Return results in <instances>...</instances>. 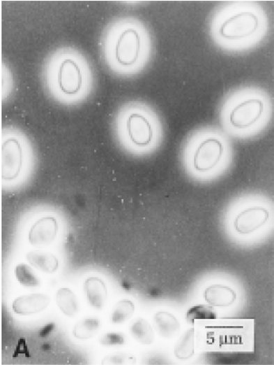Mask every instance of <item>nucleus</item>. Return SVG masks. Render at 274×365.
I'll use <instances>...</instances> for the list:
<instances>
[{"label":"nucleus","instance_id":"obj_11","mask_svg":"<svg viewBox=\"0 0 274 365\" xmlns=\"http://www.w3.org/2000/svg\"><path fill=\"white\" fill-rule=\"evenodd\" d=\"M84 291L87 302L92 308L96 310L104 308L108 296L106 282L98 278H87L84 284Z\"/></svg>","mask_w":274,"mask_h":365},{"label":"nucleus","instance_id":"obj_17","mask_svg":"<svg viewBox=\"0 0 274 365\" xmlns=\"http://www.w3.org/2000/svg\"><path fill=\"white\" fill-rule=\"evenodd\" d=\"M130 332L134 339L142 345H149L155 341L154 329L151 324L143 317H139L132 323Z\"/></svg>","mask_w":274,"mask_h":365},{"label":"nucleus","instance_id":"obj_4","mask_svg":"<svg viewBox=\"0 0 274 365\" xmlns=\"http://www.w3.org/2000/svg\"><path fill=\"white\" fill-rule=\"evenodd\" d=\"M224 146L218 138L208 137L198 144L192 157V166L197 173L211 172L220 164Z\"/></svg>","mask_w":274,"mask_h":365},{"label":"nucleus","instance_id":"obj_16","mask_svg":"<svg viewBox=\"0 0 274 365\" xmlns=\"http://www.w3.org/2000/svg\"><path fill=\"white\" fill-rule=\"evenodd\" d=\"M195 329L186 331L178 340L174 346V356L181 361L188 360L195 355Z\"/></svg>","mask_w":274,"mask_h":365},{"label":"nucleus","instance_id":"obj_10","mask_svg":"<svg viewBox=\"0 0 274 365\" xmlns=\"http://www.w3.org/2000/svg\"><path fill=\"white\" fill-rule=\"evenodd\" d=\"M50 303L51 299L46 294H29L15 299L13 303V309L17 315L27 316L45 310Z\"/></svg>","mask_w":274,"mask_h":365},{"label":"nucleus","instance_id":"obj_20","mask_svg":"<svg viewBox=\"0 0 274 365\" xmlns=\"http://www.w3.org/2000/svg\"><path fill=\"white\" fill-rule=\"evenodd\" d=\"M15 274L20 284L26 287H36L40 285V280L31 266L26 264H17Z\"/></svg>","mask_w":274,"mask_h":365},{"label":"nucleus","instance_id":"obj_5","mask_svg":"<svg viewBox=\"0 0 274 365\" xmlns=\"http://www.w3.org/2000/svg\"><path fill=\"white\" fill-rule=\"evenodd\" d=\"M265 104L259 98L241 100L233 107L229 113V122L233 128L246 129L256 124L264 114Z\"/></svg>","mask_w":274,"mask_h":365},{"label":"nucleus","instance_id":"obj_18","mask_svg":"<svg viewBox=\"0 0 274 365\" xmlns=\"http://www.w3.org/2000/svg\"><path fill=\"white\" fill-rule=\"evenodd\" d=\"M100 320L96 317H86L75 324L73 336L79 340H87L95 337L100 331Z\"/></svg>","mask_w":274,"mask_h":365},{"label":"nucleus","instance_id":"obj_8","mask_svg":"<svg viewBox=\"0 0 274 365\" xmlns=\"http://www.w3.org/2000/svg\"><path fill=\"white\" fill-rule=\"evenodd\" d=\"M270 213L268 210L260 206H254L244 209L238 214L233 226L238 234L249 235L257 231L269 220Z\"/></svg>","mask_w":274,"mask_h":365},{"label":"nucleus","instance_id":"obj_1","mask_svg":"<svg viewBox=\"0 0 274 365\" xmlns=\"http://www.w3.org/2000/svg\"><path fill=\"white\" fill-rule=\"evenodd\" d=\"M89 80L86 68L80 57L71 52H62L50 62L48 81L63 95L78 96Z\"/></svg>","mask_w":274,"mask_h":365},{"label":"nucleus","instance_id":"obj_9","mask_svg":"<svg viewBox=\"0 0 274 365\" xmlns=\"http://www.w3.org/2000/svg\"><path fill=\"white\" fill-rule=\"evenodd\" d=\"M59 229L54 217H43L34 222L28 234L29 243L35 247L51 245L56 240Z\"/></svg>","mask_w":274,"mask_h":365},{"label":"nucleus","instance_id":"obj_21","mask_svg":"<svg viewBox=\"0 0 274 365\" xmlns=\"http://www.w3.org/2000/svg\"><path fill=\"white\" fill-rule=\"evenodd\" d=\"M218 317V314L210 305H197L190 308L186 313V320L194 324L195 320H213Z\"/></svg>","mask_w":274,"mask_h":365},{"label":"nucleus","instance_id":"obj_15","mask_svg":"<svg viewBox=\"0 0 274 365\" xmlns=\"http://www.w3.org/2000/svg\"><path fill=\"white\" fill-rule=\"evenodd\" d=\"M56 304L62 313L68 317L77 315L79 309L77 296L69 288L62 287L57 291L56 295Z\"/></svg>","mask_w":274,"mask_h":365},{"label":"nucleus","instance_id":"obj_22","mask_svg":"<svg viewBox=\"0 0 274 365\" xmlns=\"http://www.w3.org/2000/svg\"><path fill=\"white\" fill-rule=\"evenodd\" d=\"M137 362V357L130 353L116 352L104 357L102 364H133Z\"/></svg>","mask_w":274,"mask_h":365},{"label":"nucleus","instance_id":"obj_3","mask_svg":"<svg viewBox=\"0 0 274 365\" xmlns=\"http://www.w3.org/2000/svg\"><path fill=\"white\" fill-rule=\"evenodd\" d=\"M260 20L252 10L233 11L220 22L217 31L218 37L226 43H241L252 38L258 32Z\"/></svg>","mask_w":274,"mask_h":365},{"label":"nucleus","instance_id":"obj_12","mask_svg":"<svg viewBox=\"0 0 274 365\" xmlns=\"http://www.w3.org/2000/svg\"><path fill=\"white\" fill-rule=\"evenodd\" d=\"M204 298L212 307L227 308L236 302L237 295L230 287L213 285L206 288L204 292Z\"/></svg>","mask_w":274,"mask_h":365},{"label":"nucleus","instance_id":"obj_6","mask_svg":"<svg viewBox=\"0 0 274 365\" xmlns=\"http://www.w3.org/2000/svg\"><path fill=\"white\" fill-rule=\"evenodd\" d=\"M24 164V152L20 141L9 138L3 141L1 147V176L6 181L19 178Z\"/></svg>","mask_w":274,"mask_h":365},{"label":"nucleus","instance_id":"obj_2","mask_svg":"<svg viewBox=\"0 0 274 365\" xmlns=\"http://www.w3.org/2000/svg\"><path fill=\"white\" fill-rule=\"evenodd\" d=\"M109 43V57L121 70L136 68L144 55L143 34L135 25L125 24L116 29Z\"/></svg>","mask_w":274,"mask_h":365},{"label":"nucleus","instance_id":"obj_13","mask_svg":"<svg viewBox=\"0 0 274 365\" xmlns=\"http://www.w3.org/2000/svg\"><path fill=\"white\" fill-rule=\"evenodd\" d=\"M156 331L162 338L172 339L180 331V323L177 317L167 311H160L154 316Z\"/></svg>","mask_w":274,"mask_h":365},{"label":"nucleus","instance_id":"obj_14","mask_svg":"<svg viewBox=\"0 0 274 365\" xmlns=\"http://www.w3.org/2000/svg\"><path fill=\"white\" fill-rule=\"evenodd\" d=\"M26 259L33 267L45 273H54L56 272L58 267H59V261L51 252L43 251L29 252L26 255Z\"/></svg>","mask_w":274,"mask_h":365},{"label":"nucleus","instance_id":"obj_7","mask_svg":"<svg viewBox=\"0 0 274 365\" xmlns=\"http://www.w3.org/2000/svg\"><path fill=\"white\" fill-rule=\"evenodd\" d=\"M128 138L138 148H145L151 145L154 131L147 117L139 113H132L125 122Z\"/></svg>","mask_w":274,"mask_h":365},{"label":"nucleus","instance_id":"obj_19","mask_svg":"<svg viewBox=\"0 0 274 365\" xmlns=\"http://www.w3.org/2000/svg\"><path fill=\"white\" fill-rule=\"evenodd\" d=\"M135 312V305L130 299H122L114 305L112 321L114 325L123 324L131 319Z\"/></svg>","mask_w":274,"mask_h":365},{"label":"nucleus","instance_id":"obj_23","mask_svg":"<svg viewBox=\"0 0 274 365\" xmlns=\"http://www.w3.org/2000/svg\"><path fill=\"white\" fill-rule=\"evenodd\" d=\"M99 343L104 346L125 345V334L121 332H109L105 334L103 336L99 339Z\"/></svg>","mask_w":274,"mask_h":365}]
</instances>
